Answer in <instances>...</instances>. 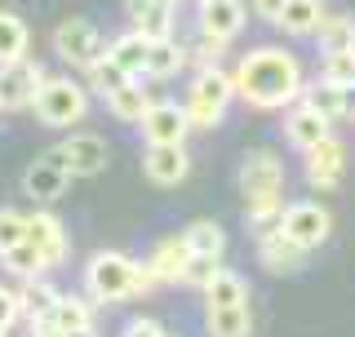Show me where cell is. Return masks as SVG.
I'll use <instances>...</instances> for the list:
<instances>
[{"instance_id": "obj_45", "label": "cell", "mask_w": 355, "mask_h": 337, "mask_svg": "<svg viewBox=\"0 0 355 337\" xmlns=\"http://www.w3.org/2000/svg\"><path fill=\"white\" fill-rule=\"evenodd\" d=\"M160 337H169V333H160Z\"/></svg>"}, {"instance_id": "obj_17", "label": "cell", "mask_w": 355, "mask_h": 337, "mask_svg": "<svg viewBox=\"0 0 355 337\" xmlns=\"http://www.w3.org/2000/svg\"><path fill=\"white\" fill-rule=\"evenodd\" d=\"M200 31L218 40H236L244 31V0H209V5H200Z\"/></svg>"}, {"instance_id": "obj_40", "label": "cell", "mask_w": 355, "mask_h": 337, "mask_svg": "<svg viewBox=\"0 0 355 337\" xmlns=\"http://www.w3.org/2000/svg\"><path fill=\"white\" fill-rule=\"evenodd\" d=\"M249 5H253V14H258V18L275 22V14H280V9H284V0H249Z\"/></svg>"}, {"instance_id": "obj_8", "label": "cell", "mask_w": 355, "mask_h": 337, "mask_svg": "<svg viewBox=\"0 0 355 337\" xmlns=\"http://www.w3.org/2000/svg\"><path fill=\"white\" fill-rule=\"evenodd\" d=\"M67 187H71V173H67L58 147L36 155V160L27 164V173H22V191H27L36 205H53V200H62Z\"/></svg>"}, {"instance_id": "obj_31", "label": "cell", "mask_w": 355, "mask_h": 337, "mask_svg": "<svg viewBox=\"0 0 355 337\" xmlns=\"http://www.w3.org/2000/svg\"><path fill=\"white\" fill-rule=\"evenodd\" d=\"M182 240L191 244V253H218L222 257V249H227V231H222V222H214V218H196L191 227L182 231Z\"/></svg>"}, {"instance_id": "obj_25", "label": "cell", "mask_w": 355, "mask_h": 337, "mask_svg": "<svg viewBox=\"0 0 355 337\" xmlns=\"http://www.w3.org/2000/svg\"><path fill=\"white\" fill-rule=\"evenodd\" d=\"M200 293H205V306H231V302H249V284H244L240 271H227V266H222Z\"/></svg>"}, {"instance_id": "obj_32", "label": "cell", "mask_w": 355, "mask_h": 337, "mask_svg": "<svg viewBox=\"0 0 355 337\" xmlns=\"http://www.w3.org/2000/svg\"><path fill=\"white\" fill-rule=\"evenodd\" d=\"M85 71H89V85H94V89H98L103 98L111 94V89H120L125 80H133V76H129V71H125V67H120L116 58H111V53H98V58L89 62Z\"/></svg>"}, {"instance_id": "obj_16", "label": "cell", "mask_w": 355, "mask_h": 337, "mask_svg": "<svg viewBox=\"0 0 355 337\" xmlns=\"http://www.w3.org/2000/svg\"><path fill=\"white\" fill-rule=\"evenodd\" d=\"M125 14L133 31H142L147 40H160L173 27V0H125Z\"/></svg>"}, {"instance_id": "obj_39", "label": "cell", "mask_w": 355, "mask_h": 337, "mask_svg": "<svg viewBox=\"0 0 355 337\" xmlns=\"http://www.w3.org/2000/svg\"><path fill=\"white\" fill-rule=\"evenodd\" d=\"M160 333H164L160 324L142 316V320H133V324H125V333H120V337H160Z\"/></svg>"}, {"instance_id": "obj_19", "label": "cell", "mask_w": 355, "mask_h": 337, "mask_svg": "<svg viewBox=\"0 0 355 337\" xmlns=\"http://www.w3.org/2000/svg\"><path fill=\"white\" fill-rule=\"evenodd\" d=\"M258 257H262L266 271L288 275V271H297V266L306 262V249H302V244H293L284 231H271V235H262V240H258Z\"/></svg>"}, {"instance_id": "obj_13", "label": "cell", "mask_w": 355, "mask_h": 337, "mask_svg": "<svg viewBox=\"0 0 355 337\" xmlns=\"http://www.w3.org/2000/svg\"><path fill=\"white\" fill-rule=\"evenodd\" d=\"M284 182V168H280V155L271 151H249L240 164V191L244 200H258V196H275Z\"/></svg>"}, {"instance_id": "obj_42", "label": "cell", "mask_w": 355, "mask_h": 337, "mask_svg": "<svg viewBox=\"0 0 355 337\" xmlns=\"http://www.w3.org/2000/svg\"><path fill=\"white\" fill-rule=\"evenodd\" d=\"M31 337H62L58 329H53V324L49 320H44V324H31Z\"/></svg>"}, {"instance_id": "obj_18", "label": "cell", "mask_w": 355, "mask_h": 337, "mask_svg": "<svg viewBox=\"0 0 355 337\" xmlns=\"http://www.w3.org/2000/svg\"><path fill=\"white\" fill-rule=\"evenodd\" d=\"M187 257H191V244H187L182 235H164V240H155L147 266L155 271V279H160V284H178V279H182Z\"/></svg>"}, {"instance_id": "obj_6", "label": "cell", "mask_w": 355, "mask_h": 337, "mask_svg": "<svg viewBox=\"0 0 355 337\" xmlns=\"http://www.w3.org/2000/svg\"><path fill=\"white\" fill-rule=\"evenodd\" d=\"M40 85H44V67L31 62L27 53L14 58V62H0V111L31 107L36 94H40Z\"/></svg>"}, {"instance_id": "obj_41", "label": "cell", "mask_w": 355, "mask_h": 337, "mask_svg": "<svg viewBox=\"0 0 355 337\" xmlns=\"http://www.w3.org/2000/svg\"><path fill=\"white\" fill-rule=\"evenodd\" d=\"M338 89H342V120H347V116L355 120V80H342Z\"/></svg>"}, {"instance_id": "obj_33", "label": "cell", "mask_w": 355, "mask_h": 337, "mask_svg": "<svg viewBox=\"0 0 355 337\" xmlns=\"http://www.w3.org/2000/svg\"><path fill=\"white\" fill-rule=\"evenodd\" d=\"M302 103H311L315 111H324L329 120H342V89L333 80H324V76H320L315 85H302Z\"/></svg>"}, {"instance_id": "obj_5", "label": "cell", "mask_w": 355, "mask_h": 337, "mask_svg": "<svg viewBox=\"0 0 355 337\" xmlns=\"http://www.w3.org/2000/svg\"><path fill=\"white\" fill-rule=\"evenodd\" d=\"M280 231H284L293 244H302V249L311 253L315 244L329 240L333 218H329L324 205H315V200H293V205H284V213H280Z\"/></svg>"}, {"instance_id": "obj_36", "label": "cell", "mask_w": 355, "mask_h": 337, "mask_svg": "<svg viewBox=\"0 0 355 337\" xmlns=\"http://www.w3.org/2000/svg\"><path fill=\"white\" fill-rule=\"evenodd\" d=\"M22 240V213L14 209H0V253L14 249V244Z\"/></svg>"}, {"instance_id": "obj_21", "label": "cell", "mask_w": 355, "mask_h": 337, "mask_svg": "<svg viewBox=\"0 0 355 337\" xmlns=\"http://www.w3.org/2000/svg\"><path fill=\"white\" fill-rule=\"evenodd\" d=\"M147 107H151V94L138 80H125L120 89H111V94H107V111L120 120V125H138V120L147 116Z\"/></svg>"}, {"instance_id": "obj_23", "label": "cell", "mask_w": 355, "mask_h": 337, "mask_svg": "<svg viewBox=\"0 0 355 337\" xmlns=\"http://www.w3.org/2000/svg\"><path fill=\"white\" fill-rule=\"evenodd\" d=\"M209 311V337H249V302H231V306H205Z\"/></svg>"}, {"instance_id": "obj_3", "label": "cell", "mask_w": 355, "mask_h": 337, "mask_svg": "<svg viewBox=\"0 0 355 337\" xmlns=\"http://www.w3.org/2000/svg\"><path fill=\"white\" fill-rule=\"evenodd\" d=\"M31 111H36V120L49 125V129H71V125H80L85 111H89V89L67 80V76H44Z\"/></svg>"}, {"instance_id": "obj_38", "label": "cell", "mask_w": 355, "mask_h": 337, "mask_svg": "<svg viewBox=\"0 0 355 337\" xmlns=\"http://www.w3.org/2000/svg\"><path fill=\"white\" fill-rule=\"evenodd\" d=\"M151 288H160V279H155V271L147 262H133V297L151 293Z\"/></svg>"}, {"instance_id": "obj_37", "label": "cell", "mask_w": 355, "mask_h": 337, "mask_svg": "<svg viewBox=\"0 0 355 337\" xmlns=\"http://www.w3.org/2000/svg\"><path fill=\"white\" fill-rule=\"evenodd\" d=\"M18 293H9V288H0V333H9L18 324Z\"/></svg>"}, {"instance_id": "obj_22", "label": "cell", "mask_w": 355, "mask_h": 337, "mask_svg": "<svg viewBox=\"0 0 355 337\" xmlns=\"http://www.w3.org/2000/svg\"><path fill=\"white\" fill-rule=\"evenodd\" d=\"M53 302H58V293H53V288L44 284L40 275L22 279V293H18V316L27 320V324H44V320H49V311H53Z\"/></svg>"}, {"instance_id": "obj_28", "label": "cell", "mask_w": 355, "mask_h": 337, "mask_svg": "<svg viewBox=\"0 0 355 337\" xmlns=\"http://www.w3.org/2000/svg\"><path fill=\"white\" fill-rule=\"evenodd\" d=\"M0 262H5V271L14 275V279H31V275L49 271V262L40 257V249H36V244H27V240H18L14 249H5V253H0Z\"/></svg>"}, {"instance_id": "obj_29", "label": "cell", "mask_w": 355, "mask_h": 337, "mask_svg": "<svg viewBox=\"0 0 355 337\" xmlns=\"http://www.w3.org/2000/svg\"><path fill=\"white\" fill-rule=\"evenodd\" d=\"M27 44H31L27 22H22L18 14H9V9H0V62L22 58V53H27Z\"/></svg>"}, {"instance_id": "obj_35", "label": "cell", "mask_w": 355, "mask_h": 337, "mask_svg": "<svg viewBox=\"0 0 355 337\" xmlns=\"http://www.w3.org/2000/svg\"><path fill=\"white\" fill-rule=\"evenodd\" d=\"M324 80H333V85L355 80V49H347V53H324Z\"/></svg>"}, {"instance_id": "obj_15", "label": "cell", "mask_w": 355, "mask_h": 337, "mask_svg": "<svg viewBox=\"0 0 355 337\" xmlns=\"http://www.w3.org/2000/svg\"><path fill=\"white\" fill-rule=\"evenodd\" d=\"M329 133H333V120L324 116V111H315L311 103H297V107L284 116V138L293 142L297 151L315 147L320 138H329Z\"/></svg>"}, {"instance_id": "obj_27", "label": "cell", "mask_w": 355, "mask_h": 337, "mask_svg": "<svg viewBox=\"0 0 355 337\" xmlns=\"http://www.w3.org/2000/svg\"><path fill=\"white\" fill-rule=\"evenodd\" d=\"M315 40L324 53H347V49H355V22L342 14H324L315 27Z\"/></svg>"}, {"instance_id": "obj_20", "label": "cell", "mask_w": 355, "mask_h": 337, "mask_svg": "<svg viewBox=\"0 0 355 337\" xmlns=\"http://www.w3.org/2000/svg\"><path fill=\"white\" fill-rule=\"evenodd\" d=\"M320 18H324V0H284V9L275 14V27L284 36H315Z\"/></svg>"}, {"instance_id": "obj_12", "label": "cell", "mask_w": 355, "mask_h": 337, "mask_svg": "<svg viewBox=\"0 0 355 337\" xmlns=\"http://www.w3.org/2000/svg\"><path fill=\"white\" fill-rule=\"evenodd\" d=\"M22 240L36 244L40 257H44L49 266H58L62 257H67V227L53 218V213H44V209L22 213Z\"/></svg>"}, {"instance_id": "obj_24", "label": "cell", "mask_w": 355, "mask_h": 337, "mask_svg": "<svg viewBox=\"0 0 355 337\" xmlns=\"http://www.w3.org/2000/svg\"><path fill=\"white\" fill-rule=\"evenodd\" d=\"M182 71V44H178L173 36H160L151 40L147 49V67H142V76H155V80H169V76Z\"/></svg>"}, {"instance_id": "obj_30", "label": "cell", "mask_w": 355, "mask_h": 337, "mask_svg": "<svg viewBox=\"0 0 355 337\" xmlns=\"http://www.w3.org/2000/svg\"><path fill=\"white\" fill-rule=\"evenodd\" d=\"M49 324L58 333H71V329H89L94 324V306H89L85 297H58L49 311Z\"/></svg>"}, {"instance_id": "obj_14", "label": "cell", "mask_w": 355, "mask_h": 337, "mask_svg": "<svg viewBox=\"0 0 355 337\" xmlns=\"http://www.w3.org/2000/svg\"><path fill=\"white\" fill-rule=\"evenodd\" d=\"M138 125H142V138L147 142H182L187 129H191V120H187L182 103H151Z\"/></svg>"}, {"instance_id": "obj_11", "label": "cell", "mask_w": 355, "mask_h": 337, "mask_svg": "<svg viewBox=\"0 0 355 337\" xmlns=\"http://www.w3.org/2000/svg\"><path fill=\"white\" fill-rule=\"evenodd\" d=\"M142 168H147V178L155 187H178L187 173H191V155H187L182 142H147Z\"/></svg>"}, {"instance_id": "obj_44", "label": "cell", "mask_w": 355, "mask_h": 337, "mask_svg": "<svg viewBox=\"0 0 355 337\" xmlns=\"http://www.w3.org/2000/svg\"><path fill=\"white\" fill-rule=\"evenodd\" d=\"M200 5H209V0H200Z\"/></svg>"}, {"instance_id": "obj_46", "label": "cell", "mask_w": 355, "mask_h": 337, "mask_svg": "<svg viewBox=\"0 0 355 337\" xmlns=\"http://www.w3.org/2000/svg\"><path fill=\"white\" fill-rule=\"evenodd\" d=\"M173 5H178V0H173Z\"/></svg>"}, {"instance_id": "obj_4", "label": "cell", "mask_w": 355, "mask_h": 337, "mask_svg": "<svg viewBox=\"0 0 355 337\" xmlns=\"http://www.w3.org/2000/svg\"><path fill=\"white\" fill-rule=\"evenodd\" d=\"M85 288L94 293V302H125L133 297V257L125 253H94L85 266Z\"/></svg>"}, {"instance_id": "obj_10", "label": "cell", "mask_w": 355, "mask_h": 337, "mask_svg": "<svg viewBox=\"0 0 355 337\" xmlns=\"http://www.w3.org/2000/svg\"><path fill=\"white\" fill-rule=\"evenodd\" d=\"M302 164H306V182L320 187V191H333L342 182V168H347V147H342L338 138H320L315 147L302 151Z\"/></svg>"}, {"instance_id": "obj_7", "label": "cell", "mask_w": 355, "mask_h": 337, "mask_svg": "<svg viewBox=\"0 0 355 337\" xmlns=\"http://www.w3.org/2000/svg\"><path fill=\"white\" fill-rule=\"evenodd\" d=\"M53 49H58L62 62L89 67L98 53H107V40L89 18H67V22H58V31H53Z\"/></svg>"}, {"instance_id": "obj_47", "label": "cell", "mask_w": 355, "mask_h": 337, "mask_svg": "<svg viewBox=\"0 0 355 337\" xmlns=\"http://www.w3.org/2000/svg\"><path fill=\"white\" fill-rule=\"evenodd\" d=\"M0 337H5V333H0Z\"/></svg>"}, {"instance_id": "obj_1", "label": "cell", "mask_w": 355, "mask_h": 337, "mask_svg": "<svg viewBox=\"0 0 355 337\" xmlns=\"http://www.w3.org/2000/svg\"><path fill=\"white\" fill-rule=\"evenodd\" d=\"M231 89L249 107H262V111L288 107L302 98V62H297V53L280 49V44H258L236 62Z\"/></svg>"}, {"instance_id": "obj_9", "label": "cell", "mask_w": 355, "mask_h": 337, "mask_svg": "<svg viewBox=\"0 0 355 337\" xmlns=\"http://www.w3.org/2000/svg\"><path fill=\"white\" fill-rule=\"evenodd\" d=\"M58 155H62V164H67L71 178H94L111 164V147H107L103 133H71L58 147Z\"/></svg>"}, {"instance_id": "obj_34", "label": "cell", "mask_w": 355, "mask_h": 337, "mask_svg": "<svg viewBox=\"0 0 355 337\" xmlns=\"http://www.w3.org/2000/svg\"><path fill=\"white\" fill-rule=\"evenodd\" d=\"M218 271H222V257H218V253H191V257H187V266H182V279H178V284L205 288Z\"/></svg>"}, {"instance_id": "obj_2", "label": "cell", "mask_w": 355, "mask_h": 337, "mask_svg": "<svg viewBox=\"0 0 355 337\" xmlns=\"http://www.w3.org/2000/svg\"><path fill=\"white\" fill-rule=\"evenodd\" d=\"M236 98V89H231V71L218 62H200V71L191 76V85H187V120H191V129H218L222 116H227V103Z\"/></svg>"}, {"instance_id": "obj_26", "label": "cell", "mask_w": 355, "mask_h": 337, "mask_svg": "<svg viewBox=\"0 0 355 337\" xmlns=\"http://www.w3.org/2000/svg\"><path fill=\"white\" fill-rule=\"evenodd\" d=\"M147 49H151V40L142 36V31H125V36H116L107 44V53L125 67L129 76H142V67H147Z\"/></svg>"}, {"instance_id": "obj_43", "label": "cell", "mask_w": 355, "mask_h": 337, "mask_svg": "<svg viewBox=\"0 0 355 337\" xmlns=\"http://www.w3.org/2000/svg\"><path fill=\"white\" fill-rule=\"evenodd\" d=\"M62 337H98V333H94V324H89V329H71V333H62Z\"/></svg>"}]
</instances>
